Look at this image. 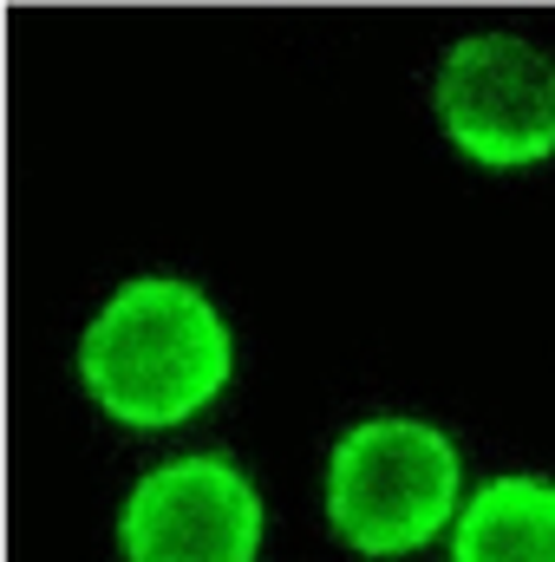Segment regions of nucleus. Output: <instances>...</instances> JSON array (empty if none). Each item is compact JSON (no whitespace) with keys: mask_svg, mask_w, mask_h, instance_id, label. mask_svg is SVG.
Wrapping results in <instances>:
<instances>
[{"mask_svg":"<svg viewBox=\"0 0 555 562\" xmlns=\"http://www.w3.org/2000/svg\"><path fill=\"white\" fill-rule=\"evenodd\" d=\"M451 562H555V477L550 471H497L471 484L451 537Z\"/></svg>","mask_w":555,"mask_h":562,"instance_id":"obj_5","label":"nucleus"},{"mask_svg":"<svg viewBox=\"0 0 555 562\" xmlns=\"http://www.w3.org/2000/svg\"><path fill=\"white\" fill-rule=\"evenodd\" d=\"M464 451L418 413L353 419L320 471V510L340 550L366 562H406L451 537L464 510Z\"/></svg>","mask_w":555,"mask_h":562,"instance_id":"obj_2","label":"nucleus"},{"mask_svg":"<svg viewBox=\"0 0 555 562\" xmlns=\"http://www.w3.org/2000/svg\"><path fill=\"white\" fill-rule=\"evenodd\" d=\"M431 112L444 144L490 170H543L555 157V53L523 33H464L431 72Z\"/></svg>","mask_w":555,"mask_h":562,"instance_id":"obj_3","label":"nucleus"},{"mask_svg":"<svg viewBox=\"0 0 555 562\" xmlns=\"http://www.w3.org/2000/svg\"><path fill=\"white\" fill-rule=\"evenodd\" d=\"M79 393L99 419L138 438L196 425L236 380V327L190 276H125L79 327Z\"/></svg>","mask_w":555,"mask_h":562,"instance_id":"obj_1","label":"nucleus"},{"mask_svg":"<svg viewBox=\"0 0 555 562\" xmlns=\"http://www.w3.org/2000/svg\"><path fill=\"white\" fill-rule=\"evenodd\" d=\"M269 504L229 451H177L138 471L118 504L125 562H262Z\"/></svg>","mask_w":555,"mask_h":562,"instance_id":"obj_4","label":"nucleus"}]
</instances>
